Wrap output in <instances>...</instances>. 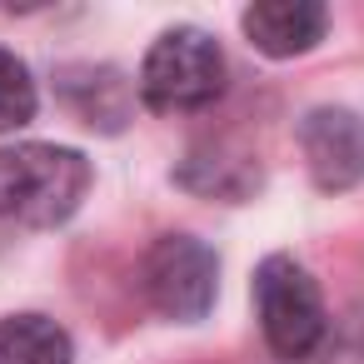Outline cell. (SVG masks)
Masks as SVG:
<instances>
[{"label":"cell","instance_id":"cell-1","mask_svg":"<svg viewBox=\"0 0 364 364\" xmlns=\"http://www.w3.org/2000/svg\"><path fill=\"white\" fill-rule=\"evenodd\" d=\"M90 190V160L65 145H16L0 150V220L60 225L80 210Z\"/></svg>","mask_w":364,"mask_h":364},{"label":"cell","instance_id":"cell-2","mask_svg":"<svg viewBox=\"0 0 364 364\" xmlns=\"http://www.w3.org/2000/svg\"><path fill=\"white\" fill-rule=\"evenodd\" d=\"M220 90H225V55L195 26L165 31L140 65V100L165 115L205 110L210 100H220Z\"/></svg>","mask_w":364,"mask_h":364},{"label":"cell","instance_id":"cell-3","mask_svg":"<svg viewBox=\"0 0 364 364\" xmlns=\"http://www.w3.org/2000/svg\"><path fill=\"white\" fill-rule=\"evenodd\" d=\"M255 309H259V329H264L269 349L284 359H309L329 334L319 284L289 255H269L255 269Z\"/></svg>","mask_w":364,"mask_h":364},{"label":"cell","instance_id":"cell-4","mask_svg":"<svg viewBox=\"0 0 364 364\" xmlns=\"http://www.w3.org/2000/svg\"><path fill=\"white\" fill-rule=\"evenodd\" d=\"M140 279H145L150 304H155L165 319L195 324V319H205L210 304H215L220 264H215V250L200 245L195 235H165V240H155V250L145 255Z\"/></svg>","mask_w":364,"mask_h":364},{"label":"cell","instance_id":"cell-5","mask_svg":"<svg viewBox=\"0 0 364 364\" xmlns=\"http://www.w3.org/2000/svg\"><path fill=\"white\" fill-rule=\"evenodd\" d=\"M299 150L319 190H349L364 180V120L354 110H309L299 125Z\"/></svg>","mask_w":364,"mask_h":364},{"label":"cell","instance_id":"cell-6","mask_svg":"<svg viewBox=\"0 0 364 364\" xmlns=\"http://www.w3.org/2000/svg\"><path fill=\"white\" fill-rule=\"evenodd\" d=\"M245 36L255 50L274 55V60H289V55H304L309 46L324 41V6H314V0H264V6H250L240 16Z\"/></svg>","mask_w":364,"mask_h":364},{"label":"cell","instance_id":"cell-7","mask_svg":"<svg viewBox=\"0 0 364 364\" xmlns=\"http://www.w3.org/2000/svg\"><path fill=\"white\" fill-rule=\"evenodd\" d=\"M0 364H70V334L46 314L0 319Z\"/></svg>","mask_w":364,"mask_h":364},{"label":"cell","instance_id":"cell-8","mask_svg":"<svg viewBox=\"0 0 364 364\" xmlns=\"http://www.w3.org/2000/svg\"><path fill=\"white\" fill-rule=\"evenodd\" d=\"M36 105H41V95H36V80H31L26 60L11 55V50H0V135L31 125Z\"/></svg>","mask_w":364,"mask_h":364}]
</instances>
